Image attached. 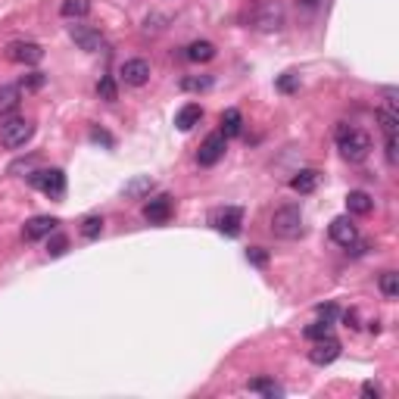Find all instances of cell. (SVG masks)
<instances>
[{"instance_id": "cell-1", "label": "cell", "mask_w": 399, "mask_h": 399, "mask_svg": "<svg viewBox=\"0 0 399 399\" xmlns=\"http://www.w3.org/2000/svg\"><path fill=\"white\" fill-rule=\"evenodd\" d=\"M337 147H340V156L346 162H362L371 153V137L359 128H349V125H340L337 128Z\"/></svg>"}, {"instance_id": "cell-2", "label": "cell", "mask_w": 399, "mask_h": 399, "mask_svg": "<svg viewBox=\"0 0 399 399\" xmlns=\"http://www.w3.org/2000/svg\"><path fill=\"white\" fill-rule=\"evenodd\" d=\"M31 134H35V125L28 122V118H22V116H6V118H0V143H3L6 150H19V147H25V143L31 141Z\"/></svg>"}, {"instance_id": "cell-3", "label": "cell", "mask_w": 399, "mask_h": 399, "mask_svg": "<svg viewBox=\"0 0 399 399\" xmlns=\"http://www.w3.org/2000/svg\"><path fill=\"white\" fill-rule=\"evenodd\" d=\"M272 234L281 240H296L303 234V212L296 206H281L272 215Z\"/></svg>"}, {"instance_id": "cell-4", "label": "cell", "mask_w": 399, "mask_h": 399, "mask_svg": "<svg viewBox=\"0 0 399 399\" xmlns=\"http://www.w3.org/2000/svg\"><path fill=\"white\" fill-rule=\"evenodd\" d=\"M28 181L41 193H47L50 200H60L66 193V175H62V168H37V172L28 175Z\"/></svg>"}, {"instance_id": "cell-5", "label": "cell", "mask_w": 399, "mask_h": 399, "mask_svg": "<svg viewBox=\"0 0 399 399\" xmlns=\"http://www.w3.org/2000/svg\"><path fill=\"white\" fill-rule=\"evenodd\" d=\"M209 224L224 237H237L240 234V224H243V212L237 206H224V209H215L209 215Z\"/></svg>"}, {"instance_id": "cell-6", "label": "cell", "mask_w": 399, "mask_h": 399, "mask_svg": "<svg viewBox=\"0 0 399 399\" xmlns=\"http://www.w3.org/2000/svg\"><path fill=\"white\" fill-rule=\"evenodd\" d=\"M6 60L19 62V66H37L44 60V47L35 41H12L6 47Z\"/></svg>"}, {"instance_id": "cell-7", "label": "cell", "mask_w": 399, "mask_h": 399, "mask_svg": "<svg viewBox=\"0 0 399 399\" xmlns=\"http://www.w3.org/2000/svg\"><path fill=\"white\" fill-rule=\"evenodd\" d=\"M340 340H337V337H318L315 340V346L309 349V362L312 365H330V362H337L340 359Z\"/></svg>"}, {"instance_id": "cell-8", "label": "cell", "mask_w": 399, "mask_h": 399, "mask_svg": "<svg viewBox=\"0 0 399 399\" xmlns=\"http://www.w3.org/2000/svg\"><path fill=\"white\" fill-rule=\"evenodd\" d=\"M224 147H228V137H224L222 131H215V134H209L203 143H200L197 162L200 166H215V162L224 156Z\"/></svg>"}, {"instance_id": "cell-9", "label": "cell", "mask_w": 399, "mask_h": 399, "mask_svg": "<svg viewBox=\"0 0 399 399\" xmlns=\"http://www.w3.org/2000/svg\"><path fill=\"white\" fill-rule=\"evenodd\" d=\"M69 35H72V41L78 44L81 50H87V53H100V50L106 47L103 35H100L97 28H91V25H72V28H69Z\"/></svg>"}, {"instance_id": "cell-10", "label": "cell", "mask_w": 399, "mask_h": 399, "mask_svg": "<svg viewBox=\"0 0 399 399\" xmlns=\"http://www.w3.org/2000/svg\"><path fill=\"white\" fill-rule=\"evenodd\" d=\"M118 75H122L125 85L131 87H141L150 81V62L147 60H125L122 69H118Z\"/></svg>"}, {"instance_id": "cell-11", "label": "cell", "mask_w": 399, "mask_h": 399, "mask_svg": "<svg viewBox=\"0 0 399 399\" xmlns=\"http://www.w3.org/2000/svg\"><path fill=\"white\" fill-rule=\"evenodd\" d=\"M56 224H60V218H53V215H35V218H28L25 222V228H22V237L25 240H41V237H47L50 231H56Z\"/></svg>"}, {"instance_id": "cell-12", "label": "cell", "mask_w": 399, "mask_h": 399, "mask_svg": "<svg viewBox=\"0 0 399 399\" xmlns=\"http://www.w3.org/2000/svg\"><path fill=\"white\" fill-rule=\"evenodd\" d=\"M172 197H156V200H150L147 206H143V218H147L150 224H162V222H168L172 218Z\"/></svg>"}, {"instance_id": "cell-13", "label": "cell", "mask_w": 399, "mask_h": 399, "mask_svg": "<svg viewBox=\"0 0 399 399\" xmlns=\"http://www.w3.org/2000/svg\"><path fill=\"white\" fill-rule=\"evenodd\" d=\"M330 240L340 243V247H349V243L359 240V231H355L353 222H349V215H340L330 222Z\"/></svg>"}, {"instance_id": "cell-14", "label": "cell", "mask_w": 399, "mask_h": 399, "mask_svg": "<svg viewBox=\"0 0 399 399\" xmlns=\"http://www.w3.org/2000/svg\"><path fill=\"white\" fill-rule=\"evenodd\" d=\"M281 22H284V12H281L278 3H265L259 12L253 16V25L262 31H272V28H281Z\"/></svg>"}, {"instance_id": "cell-15", "label": "cell", "mask_w": 399, "mask_h": 399, "mask_svg": "<svg viewBox=\"0 0 399 399\" xmlns=\"http://www.w3.org/2000/svg\"><path fill=\"white\" fill-rule=\"evenodd\" d=\"M22 103V87L19 85H0V118L12 116Z\"/></svg>"}, {"instance_id": "cell-16", "label": "cell", "mask_w": 399, "mask_h": 399, "mask_svg": "<svg viewBox=\"0 0 399 399\" xmlns=\"http://www.w3.org/2000/svg\"><path fill=\"white\" fill-rule=\"evenodd\" d=\"M200 118H203V106H200V103H184L178 109V116H175V125H178V131H190L193 125H200Z\"/></svg>"}, {"instance_id": "cell-17", "label": "cell", "mask_w": 399, "mask_h": 399, "mask_svg": "<svg viewBox=\"0 0 399 399\" xmlns=\"http://www.w3.org/2000/svg\"><path fill=\"white\" fill-rule=\"evenodd\" d=\"M318 178H321V175H318L315 168H303V172H296V175L290 178V187H293L296 193H312V190L318 187Z\"/></svg>"}, {"instance_id": "cell-18", "label": "cell", "mask_w": 399, "mask_h": 399, "mask_svg": "<svg viewBox=\"0 0 399 399\" xmlns=\"http://www.w3.org/2000/svg\"><path fill=\"white\" fill-rule=\"evenodd\" d=\"M371 206H374V200L368 197L365 190H349V197H346V209L353 212V215H368V212H371Z\"/></svg>"}, {"instance_id": "cell-19", "label": "cell", "mask_w": 399, "mask_h": 399, "mask_svg": "<svg viewBox=\"0 0 399 399\" xmlns=\"http://www.w3.org/2000/svg\"><path fill=\"white\" fill-rule=\"evenodd\" d=\"M187 60L190 62H209V60H215V47H212L209 41H193L190 47H187Z\"/></svg>"}, {"instance_id": "cell-20", "label": "cell", "mask_w": 399, "mask_h": 399, "mask_svg": "<svg viewBox=\"0 0 399 399\" xmlns=\"http://www.w3.org/2000/svg\"><path fill=\"white\" fill-rule=\"evenodd\" d=\"M243 128V118H240V109H224L222 112V134L224 137H237Z\"/></svg>"}, {"instance_id": "cell-21", "label": "cell", "mask_w": 399, "mask_h": 399, "mask_svg": "<svg viewBox=\"0 0 399 399\" xmlns=\"http://www.w3.org/2000/svg\"><path fill=\"white\" fill-rule=\"evenodd\" d=\"M247 390H249V393H262V396H268V399H274V396H281V393H284L272 378H256V380H249Z\"/></svg>"}, {"instance_id": "cell-22", "label": "cell", "mask_w": 399, "mask_h": 399, "mask_svg": "<svg viewBox=\"0 0 399 399\" xmlns=\"http://www.w3.org/2000/svg\"><path fill=\"white\" fill-rule=\"evenodd\" d=\"M60 12L66 19H85L91 12V0H62Z\"/></svg>"}, {"instance_id": "cell-23", "label": "cell", "mask_w": 399, "mask_h": 399, "mask_svg": "<svg viewBox=\"0 0 399 399\" xmlns=\"http://www.w3.org/2000/svg\"><path fill=\"white\" fill-rule=\"evenodd\" d=\"M150 190H153V178H150V175L134 178V181H128V184H125V197H131V200L143 197V193H150Z\"/></svg>"}, {"instance_id": "cell-24", "label": "cell", "mask_w": 399, "mask_h": 399, "mask_svg": "<svg viewBox=\"0 0 399 399\" xmlns=\"http://www.w3.org/2000/svg\"><path fill=\"white\" fill-rule=\"evenodd\" d=\"M380 293L387 299H396L399 296V274L396 272H384L380 274Z\"/></svg>"}, {"instance_id": "cell-25", "label": "cell", "mask_w": 399, "mask_h": 399, "mask_svg": "<svg viewBox=\"0 0 399 399\" xmlns=\"http://www.w3.org/2000/svg\"><path fill=\"white\" fill-rule=\"evenodd\" d=\"M100 234H103V218H100V215H87L85 222H81V237H87V240H97Z\"/></svg>"}, {"instance_id": "cell-26", "label": "cell", "mask_w": 399, "mask_h": 399, "mask_svg": "<svg viewBox=\"0 0 399 399\" xmlns=\"http://www.w3.org/2000/svg\"><path fill=\"white\" fill-rule=\"evenodd\" d=\"M212 87V78L209 75H187V78H181V91H209Z\"/></svg>"}, {"instance_id": "cell-27", "label": "cell", "mask_w": 399, "mask_h": 399, "mask_svg": "<svg viewBox=\"0 0 399 399\" xmlns=\"http://www.w3.org/2000/svg\"><path fill=\"white\" fill-rule=\"evenodd\" d=\"M66 247H69L66 234H56V231H50V234H47V253L56 259V256H62V253H66Z\"/></svg>"}, {"instance_id": "cell-28", "label": "cell", "mask_w": 399, "mask_h": 399, "mask_svg": "<svg viewBox=\"0 0 399 399\" xmlns=\"http://www.w3.org/2000/svg\"><path fill=\"white\" fill-rule=\"evenodd\" d=\"M378 122H380V128H384V134H387V137H396V125H399V118L393 116L390 109H378Z\"/></svg>"}, {"instance_id": "cell-29", "label": "cell", "mask_w": 399, "mask_h": 399, "mask_svg": "<svg viewBox=\"0 0 399 399\" xmlns=\"http://www.w3.org/2000/svg\"><path fill=\"white\" fill-rule=\"evenodd\" d=\"M97 94H100V100H106V103H112V100H118V91H116V81L106 75V78H100V85H97Z\"/></svg>"}, {"instance_id": "cell-30", "label": "cell", "mask_w": 399, "mask_h": 399, "mask_svg": "<svg viewBox=\"0 0 399 399\" xmlns=\"http://www.w3.org/2000/svg\"><path fill=\"white\" fill-rule=\"evenodd\" d=\"M330 328H334V324H330V321H324V318H321V321L309 324V328H305L303 334L309 337V340H318V337H328V334H330Z\"/></svg>"}, {"instance_id": "cell-31", "label": "cell", "mask_w": 399, "mask_h": 399, "mask_svg": "<svg viewBox=\"0 0 399 399\" xmlns=\"http://www.w3.org/2000/svg\"><path fill=\"white\" fill-rule=\"evenodd\" d=\"M19 87H25V91H37V87H44V72H28Z\"/></svg>"}, {"instance_id": "cell-32", "label": "cell", "mask_w": 399, "mask_h": 399, "mask_svg": "<svg viewBox=\"0 0 399 399\" xmlns=\"http://www.w3.org/2000/svg\"><path fill=\"white\" fill-rule=\"evenodd\" d=\"M247 259L249 262H253V265H268V253H265V249H262V247H249L247 249Z\"/></svg>"}, {"instance_id": "cell-33", "label": "cell", "mask_w": 399, "mask_h": 399, "mask_svg": "<svg viewBox=\"0 0 399 399\" xmlns=\"http://www.w3.org/2000/svg\"><path fill=\"white\" fill-rule=\"evenodd\" d=\"M278 87H281V91H284V94H290V91H296V75H293V72H287V75H281V78H278Z\"/></svg>"}, {"instance_id": "cell-34", "label": "cell", "mask_w": 399, "mask_h": 399, "mask_svg": "<svg viewBox=\"0 0 399 399\" xmlns=\"http://www.w3.org/2000/svg\"><path fill=\"white\" fill-rule=\"evenodd\" d=\"M318 315H321L324 318V321H330V324H334V318H337V305H318Z\"/></svg>"}, {"instance_id": "cell-35", "label": "cell", "mask_w": 399, "mask_h": 399, "mask_svg": "<svg viewBox=\"0 0 399 399\" xmlns=\"http://www.w3.org/2000/svg\"><path fill=\"white\" fill-rule=\"evenodd\" d=\"M362 396H368V399H378V396H380L378 384H374V380H365V384H362Z\"/></svg>"}, {"instance_id": "cell-36", "label": "cell", "mask_w": 399, "mask_h": 399, "mask_svg": "<svg viewBox=\"0 0 399 399\" xmlns=\"http://www.w3.org/2000/svg\"><path fill=\"white\" fill-rule=\"evenodd\" d=\"M91 137H94V141H97V143H106V147H112V137L106 134L103 128H94V131H91Z\"/></svg>"}, {"instance_id": "cell-37", "label": "cell", "mask_w": 399, "mask_h": 399, "mask_svg": "<svg viewBox=\"0 0 399 399\" xmlns=\"http://www.w3.org/2000/svg\"><path fill=\"white\" fill-rule=\"evenodd\" d=\"M303 3H309V6H315V3H318V0H303Z\"/></svg>"}]
</instances>
